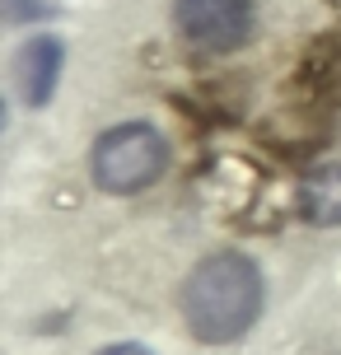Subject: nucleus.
<instances>
[{
    "mask_svg": "<svg viewBox=\"0 0 341 355\" xmlns=\"http://www.w3.org/2000/svg\"><path fill=\"white\" fill-rule=\"evenodd\" d=\"M262 313V271L243 252H211L182 281V318L206 346L238 341Z\"/></svg>",
    "mask_w": 341,
    "mask_h": 355,
    "instance_id": "f257e3e1",
    "label": "nucleus"
},
{
    "mask_svg": "<svg viewBox=\"0 0 341 355\" xmlns=\"http://www.w3.org/2000/svg\"><path fill=\"white\" fill-rule=\"evenodd\" d=\"M89 168H94V182L103 192H117V196L141 192L155 178H164V168H168V141L150 122H122L94 141Z\"/></svg>",
    "mask_w": 341,
    "mask_h": 355,
    "instance_id": "f03ea898",
    "label": "nucleus"
},
{
    "mask_svg": "<svg viewBox=\"0 0 341 355\" xmlns=\"http://www.w3.org/2000/svg\"><path fill=\"white\" fill-rule=\"evenodd\" d=\"M182 37L206 52H234L252 33V0H178L173 5Z\"/></svg>",
    "mask_w": 341,
    "mask_h": 355,
    "instance_id": "7ed1b4c3",
    "label": "nucleus"
},
{
    "mask_svg": "<svg viewBox=\"0 0 341 355\" xmlns=\"http://www.w3.org/2000/svg\"><path fill=\"white\" fill-rule=\"evenodd\" d=\"M61 66H66V47H61L52 33L28 37V42L19 47V56H15V85H19V98H24L28 107L52 103L56 80H61Z\"/></svg>",
    "mask_w": 341,
    "mask_h": 355,
    "instance_id": "20e7f679",
    "label": "nucleus"
},
{
    "mask_svg": "<svg viewBox=\"0 0 341 355\" xmlns=\"http://www.w3.org/2000/svg\"><path fill=\"white\" fill-rule=\"evenodd\" d=\"M299 211L308 225H341V164H318L299 182Z\"/></svg>",
    "mask_w": 341,
    "mask_h": 355,
    "instance_id": "39448f33",
    "label": "nucleus"
},
{
    "mask_svg": "<svg viewBox=\"0 0 341 355\" xmlns=\"http://www.w3.org/2000/svg\"><path fill=\"white\" fill-rule=\"evenodd\" d=\"M0 15H5V24H37V19L52 15V5L47 0H0Z\"/></svg>",
    "mask_w": 341,
    "mask_h": 355,
    "instance_id": "423d86ee",
    "label": "nucleus"
},
{
    "mask_svg": "<svg viewBox=\"0 0 341 355\" xmlns=\"http://www.w3.org/2000/svg\"><path fill=\"white\" fill-rule=\"evenodd\" d=\"M98 355H150V351H145V346H131V341H126V346H108V351H98Z\"/></svg>",
    "mask_w": 341,
    "mask_h": 355,
    "instance_id": "0eeeda50",
    "label": "nucleus"
}]
</instances>
